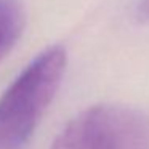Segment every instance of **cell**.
Returning <instances> with one entry per match:
<instances>
[{
    "label": "cell",
    "instance_id": "cell-3",
    "mask_svg": "<svg viewBox=\"0 0 149 149\" xmlns=\"http://www.w3.org/2000/svg\"><path fill=\"white\" fill-rule=\"evenodd\" d=\"M24 27V10L16 0H0V59L19 39Z\"/></svg>",
    "mask_w": 149,
    "mask_h": 149
},
{
    "label": "cell",
    "instance_id": "cell-2",
    "mask_svg": "<svg viewBox=\"0 0 149 149\" xmlns=\"http://www.w3.org/2000/svg\"><path fill=\"white\" fill-rule=\"evenodd\" d=\"M50 149H149V116L119 104L91 106L56 135Z\"/></svg>",
    "mask_w": 149,
    "mask_h": 149
},
{
    "label": "cell",
    "instance_id": "cell-1",
    "mask_svg": "<svg viewBox=\"0 0 149 149\" xmlns=\"http://www.w3.org/2000/svg\"><path fill=\"white\" fill-rule=\"evenodd\" d=\"M66 71V52L37 55L0 96V149H21L52 104Z\"/></svg>",
    "mask_w": 149,
    "mask_h": 149
},
{
    "label": "cell",
    "instance_id": "cell-4",
    "mask_svg": "<svg viewBox=\"0 0 149 149\" xmlns=\"http://www.w3.org/2000/svg\"><path fill=\"white\" fill-rule=\"evenodd\" d=\"M138 16L143 19H149V0H139L138 2Z\"/></svg>",
    "mask_w": 149,
    "mask_h": 149
}]
</instances>
